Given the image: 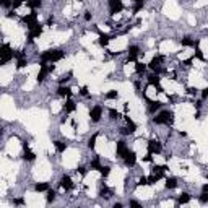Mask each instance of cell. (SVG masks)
Here are the masks:
<instances>
[{
	"label": "cell",
	"mask_w": 208,
	"mask_h": 208,
	"mask_svg": "<svg viewBox=\"0 0 208 208\" xmlns=\"http://www.w3.org/2000/svg\"><path fill=\"white\" fill-rule=\"evenodd\" d=\"M109 116H111V119H112V120H117V119H120V114L117 112L116 109H109Z\"/></svg>",
	"instance_id": "32"
},
{
	"label": "cell",
	"mask_w": 208,
	"mask_h": 208,
	"mask_svg": "<svg viewBox=\"0 0 208 208\" xmlns=\"http://www.w3.org/2000/svg\"><path fill=\"white\" fill-rule=\"evenodd\" d=\"M80 93H81L83 96H86V94H88V88H86V86H83V88H81V91H80Z\"/></svg>",
	"instance_id": "45"
},
{
	"label": "cell",
	"mask_w": 208,
	"mask_h": 208,
	"mask_svg": "<svg viewBox=\"0 0 208 208\" xmlns=\"http://www.w3.org/2000/svg\"><path fill=\"white\" fill-rule=\"evenodd\" d=\"M202 192H208V184H205V185L202 187Z\"/></svg>",
	"instance_id": "51"
},
{
	"label": "cell",
	"mask_w": 208,
	"mask_h": 208,
	"mask_svg": "<svg viewBox=\"0 0 208 208\" xmlns=\"http://www.w3.org/2000/svg\"><path fill=\"white\" fill-rule=\"evenodd\" d=\"M41 34H42V26H41L39 23H37V25L34 26L33 29H29V34H28V39H29V42L34 39V37H39Z\"/></svg>",
	"instance_id": "12"
},
{
	"label": "cell",
	"mask_w": 208,
	"mask_h": 208,
	"mask_svg": "<svg viewBox=\"0 0 208 208\" xmlns=\"http://www.w3.org/2000/svg\"><path fill=\"white\" fill-rule=\"evenodd\" d=\"M57 94L62 96V98H70V96H72V89L67 88V86H60V88L57 89Z\"/></svg>",
	"instance_id": "15"
},
{
	"label": "cell",
	"mask_w": 208,
	"mask_h": 208,
	"mask_svg": "<svg viewBox=\"0 0 208 208\" xmlns=\"http://www.w3.org/2000/svg\"><path fill=\"white\" fill-rule=\"evenodd\" d=\"M195 57H197V59H200V60H203V54H202V51H197V52H195Z\"/></svg>",
	"instance_id": "44"
},
{
	"label": "cell",
	"mask_w": 208,
	"mask_h": 208,
	"mask_svg": "<svg viewBox=\"0 0 208 208\" xmlns=\"http://www.w3.org/2000/svg\"><path fill=\"white\" fill-rule=\"evenodd\" d=\"M120 133H122V135H129L130 133L129 127H122V129H120Z\"/></svg>",
	"instance_id": "41"
},
{
	"label": "cell",
	"mask_w": 208,
	"mask_h": 208,
	"mask_svg": "<svg viewBox=\"0 0 208 208\" xmlns=\"http://www.w3.org/2000/svg\"><path fill=\"white\" fill-rule=\"evenodd\" d=\"M89 168H91V169H98V171H101V168H103V166L99 164V158H98V156H96V158L93 159L91 163H89Z\"/></svg>",
	"instance_id": "25"
},
{
	"label": "cell",
	"mask_w": 208,
	"mask_h": 208,
	"mask_svg": "<svg viewBox=\"0 0 208 208\" xmlns=\"http://www.w3.org/2000/svg\"><path fill=\"white\" fill-rule=\"evenodd\" d=\"M13 203H15V205H23V198H16V200H13Z\"/></svg>",
	"instance_id": "47"
},
{
	"label": "cell",
	"mask_w": 208,
	"mask_h": 208,
	"mask_svg": "<svg viewBox=\"0 0 208 208\" xmlns=\"http://www.w3.org/2000/svg\"><path fill=\"white\" fill-rule=\"evenodd\" d=\"M122 10H124V3H122V0H109V12H111V15L120 13Z\"/></svg>",
	"instance_id": "5"
},
{
	"label": "cell",
	"mask_w": 208,
	"mask_h": 208,
	"mask_svg": "<svg viewBox=\"0 0 208 208\" xmlns=\"http://www.w3.org/2000/svg\"><path fill=\"white\" fill-rule=\"evenodd\" d=\"M181 44H182V46H185V47H193V46H197L198 42L192 41L190 37H184V39H181Z\"/></svg>",
	"instance_id": "21"
},
{
	"label": "cell",
	"mask_w": 208,
	"mask_h": 208,
	"mask_svg": "<svg viewBox=\"0 0 208 208\" xmlns=\"http://www.w3.org/2000/svg\"><path fill=\"white\" fill-rule=\"evenodd\" d=\"M117 98H119V93L114 91V89H112V91H109V93L106 94V99H117Z\"/></svg>",
	"instance_id": "33"
},
{
	"label": "cell",
	"mask_w": 208,
	"mask_h": 208,
	"mask_svg": "<svg viewBox=\"0 0 208 208\" xmlns=\"http://www.w3.org/2000/svg\"><path fill=\"white\" fill-rule=\"evenodd\" d=\"M172 120H174V114L171 112V111H161V114L159 116L153 117V122L155 124H166V125H171Z\"/></svg>",
	"instance_id": "2"
},
{
	"label": "cell",
	"mask_w": 208,
	"mask_h": 208,
	"mask_svg": "<svg viewBox=\"0 0 208 208\" xmlns=\"http://www.w3.org/2000/svg\"><path fill=\"white\" fill-rule=\"evenodd\" d=\"M99 172H101L104 177H107V176H109V172H111V168H109V166H103V168H101V171H99Z\"/></svg>",
	"instance_id": "35"
},
{
	"label": "cell",
	"mask_w": 208,
	"mask_h": 208,
	"mask_svg": "<svg viewBox=\"0 0 208 208\" xmlns=\"http://www.w3.org/2000/svg\"><path fill=\"white\" fill-rule=\"evenodd\" d=\"M28 5H29L33 10H36V8H39V7H41V0H29Z\"/></svg>",
	"instance_id": "31"
},
{
	"label": "cell",
	"mask_w": 208,
	"mask_h": 208,
	"mask_svg": "<svg viewBox=\"0 0 208 208\" xmlns=\"http://www.w3.org/2000/svg\"><path fill=\"white\" fill-rule=\"evenodd\" d=\"M163 60H164V57H163V55L153 57V59H151V62L148 64V68H151L155 73H159V72H161V62Z\"/></svg>",
	"instance_id": "4"
},
{
	"label": "cell",
	"mask_w": 208,
	"mask_h": 208,
	"mask_svg": "<svg viewBox=\"0 0 208 208\" xmlns=\"http://www.w3.org/2000/svg\"><path fill=\"white\" fill-rule=\"evenodd\" d=\"M187 93H189V94H197V89L195 88H189V89H187Z\"/></svg>",
	"instance_id": "46"
},
{
	"label": "cell",
	"mask_w": 208,
	"mask_h": 208,
	"mask_svg": "<svg viewBox=\"0 0 208 208\" xmlns=\"http://www.w3.org/2000/svg\"><path fill=\"white\" fill-rule=\"evenodd\" d=\"M125 120H127V127H129L130 133H133V132L137 130V125H135V122H133V120H130V117H125Z\"/></svg>",
	"instance_id": "29"
},
{
	"label": "cell",
	"mask_w": 208,
	"mask_h": 208,
	"mask_svg": "<svg viewBox=\"0 0 208 208\" xmlns=\"http://www.w3.org/2000/svg\"><path fill=\"white\" fill-rule=\"evenodd\" d=\"M148 83L158 88V86H159V75L158 73H151L150 77H148Z\"/></svg>",
	"instance_id": "19"
},
{
	"label": "cell",
	"mask_w": 208,
	"mask_h": 208,
	"mask_svg": "<svg viewBox=\"0 0 208 208\" xmlns=\"http://www.w3.org/2000/svg\"><path fill=\"white\" fill-rule=\"evenodd\" d=\"M60 185H62L64 190H72L75 187V184H73V181H72L70 176H62L60 177Z\"/></svg>",
	"instance_id": "10"
},
{
	"label": "cell",
	"mask_w": 208,
	"mask_h": 208,
	"mask_svg": "<svg viewBox=\"0 0 208 208\" xmlns=\"http://www.w3.org/2000/svg\"><path fill=\"white\" fill-rule=\"evenodd\" d=\"M0 55H2V60H0V65H5L15 57V51L10 47V44H3L2 49H0Z\"/></svg>",
	"instance_id": "3"
},
{
	"label": "cell",
	"mask_w": 208,
	"mask_h": 208,
	"mask_svg": "<svg viewBox=\"0 0 208 208\" xmlns=\"http://www.w3.org/2000/svg\"><path fill=\"white\" fill-rule=\"evenodd\" d=\"M54 65H46V64H41V70H39V73H37V81H44V78L47 77V73H51L52 70H54Z\"/></svg>",
	"instance_id": "6"
},
{
	"label": "cell",
	"mask_w": 208,
	"mask_h": 208,
	"mask_svg": "<svg viewBox=\"0 0 208 208\" xmlns=\"http://www.w3.org/2000/svg\"><path fill=\"white\" fill-rule=\"evenodd\" d=\"M21 3H23V0H13V7H12V8H18Z\"/></svg>",
	"instance_id": "40"
},
{
	"label": "cell",
	"mask_w": 208,
	"mask_h": 208,
	"mask_svg": "<svg viewBox=\"0 0 208 208\" xmlns=\"http://www.w3.org/2000/svg\"><path fill=\"white\" fill-rule=\"evenodd\" d=\"M99 195L104 197V198H111V197H112V192H111V190L107 189L106 185H104L103 189H101V192H99Z\"/></svg>",
	"instance_id": "27"
},
{
	"label": "cell",
	"mask_w": 208,
	"mask_h": 208,
	"mask_svg": "<svg viewBox=\"0 0 208 208\" xmlns=\"http://www.w3.org/2000/svg\"><path fill=\"white\" fill-rule=\"evenodd\" d=\"M130 207H140V203L138 202H135V200H130V203H129Z\"/></svg>",
	"instance_id": "48"
},
{
	"label": "cell",
	"mask_w": 208,
	"mask_h": 208,
	"mask_svg": "<svg viewBox=\"0 0 208 208\" xmlns=\"http://www.w3.org/2000/svg\"><path fill=\"white\" fill-rule=\"evenodd\" d=\"M65 55L64 51L60 49H54V51H47V52H42V55H41V64H46V62H59L62 60Z\"/></svg>",
	"instance_id": "1"
},
{
	"label": "cell",
	"mask_w": 208,
	"mask_h": 208,
	"mask_svg": "<svg viewBox=\"0 0 208 208\" xmlns=\"http://www.w3.org/2000/svg\"><path fill=\"white\" fill-rule=\"evenodd\" d=\"M163 151V146L158 140H150L148 141V153L151 155H159Z\"/></svg>",
	"instance_id": "7"
},
{
	"label": "cell",
	"mask_w": 208,
	"mask_h": 208,
	"mask_svg": "<svg viewBox=\"0 0 208 208\" xmlns=\"http://www.w3.org/2000/svg\"><path fill=\"white\" fill-rule=\"evenodd\" d=\"M202 98H203V99H207V98H208V88L202 89Z\"/></svg>",
	"instance_id": "43"
},
{
	"label": "cell",
	"mask_w": 208,
	"mask_h": 208,
	"mask_svg": "<svg viewBox=\"0 0 208 208\" xmlns=\"http://www.w3.org/2000/svg\"><path fill=\"white\" fill-rule=\"evenodd\" d=\"M54 146L59 153H64V151L67 150V143H64V141H54Z\"/></svg>",
	"instance_id": "20"
},
{
	"label": "cell",
	"mask_w": 208,
	"mask_h": 208,
	"mask_svg": "<svg viewBox=\"0 0 208 208\" xmlns=\"http://www.w3.org/2000/svg\"><path fill=\"white\" fill-rule=\"evenodd\" d=\"M89 117H91L93 122H99L103 117V107L101 106H94L91 107V111H89Z\"/></svg>",
	"instance_id": "9"
},
{
	"label": "cell",
	"mask_w": 208,
	"mask_h": 208,
	"mask_svg": "<svg viewBox=\"0 0 208 208\" xmlns=\"http://www.w3.org/2000/svg\"><path fill=\"white\" fill-rule=\"evenodd\" d=\"M52 23H54V18H52V16H51V18H49V20H47V25H49V26H51V25H52Z\"/></svg>",
	"instance_id": "52"
},
{
	"label": "cell",
	"mask_w": 208,
	"mask_h": 208,
	"mask_svg": "<svg viewBox=\"0 0 208 208\" xmlns=\"http://www.w3.org/2000/svg\"><path fill=\"white\" fill-rule=\"evenodd\" d=\"M146 67H148V65H145V64H141V62H138V64L135 65V72H137L138 75H141V73H145Z\"/></svg>",
	"instance_id": "24"
},
{
	"label": "cell",
	"mask_w": 208,
	"mask_h": 208,
	"mask_svg": "<svg viewBox=\"0 0 208 208\" xmlns=\"http://www.w3.org/2000/svg\"><path fill=\"white\" fill-rule=\"evenodd\" d=\"M193 59H195V57H193ZM193 59H187V60H184V65H190L193 62Z\"/></svg>",
	"instance_id": "49"
},
{
	"label": "cell",
	"mask_w": 208,
	"mask_h": 208,
	"mask_svg": "<svg viewBox=\"0 0 208 208\" xmlns=\"http://www.w3.org/2000/svg\"><path fill=\"white\" fill-rule=\"evenodd\" d=\"M23 21L26 23V26H28V29H33L34 26L37 25V13H29V15H26L25 18H23Z\"/></svg>",
	"instance_id": "8"
},
{
	"label": "cell",
	"mask_w": 208,
	"mask_h": 208,
	"mask_svg": "<svg viewBox=\"0 0 208 208\" xmlns=\"http://www.w3.org/2000/svg\"><path fill=\"white\" fill-rule=\"evenodd\" d=\"M138 52H140V47H138V46H130L129 47V62H135V60H137Z\"/></svg>",
	"instance_id": "14"
},
{
	"label": "cell",
	"mask_w": 208,
	"mask_h": 208,
	"mask_svg": "<svg viewBox=\"0 0 208 208\" xmlns=\"http://www.w3.org/2000/svg\"><path fill=\"white\" fill-rule=\"evenodd\" d=\"M138 185H148V184H150V182H148V177H145V176H141V177L140 179H138Z\"/></svg>",
	"instance_id": "36"
},
{
	"label": "cell",
	"mask_w": 208,
	"mask_h": 208,
	"mask_svg": "<svg viewBox=\"0 0 208 208\" xmlns=\"http://www.w3.org/2000/svg\"><path fill=\"white\" fill-rule=\"evenodd\" d=\"M177 187V179L176 177H169L166 181V189H176Z\"/></svg>",
	"instance_id": "23"
},
{
	"label": "cell",
	"mask_w": 208,
	"mask_h": 208,
	"mask_svg": "<svg viewBox=\"0 0 208 208\" xmlns=\"http://www.w3.org/2000/svg\"><path fill=\"white\" fill-rule=\"evenodd\" d=\"M75 109H77V104H75V101L67 99V101H65V112H75Z\"/></svg>",
	"instance_id": "18"
},
{
	"label": "cell",
	"mask_w": 208,
	"mask_h": 208,
	"mask_svg": "<svg viewBox=\"0 0 208 208\" xmlns=\"http://www.w3.org/2000/svg\"><path fill=\"white\" fill-rule=\"evenodd\" d=\"M85 20H86V21H89V20H91V13H85Z\"/></svg>",
	"instance_id": "50"
},
{
	"label": "cell",
	"mask_w": 208,
	"mask_h": 208,
	"mask_svg": "<svg viewBox=\"0 0 208 208\" xmlns=\"http://www.w3.org/2000/svg\"><path fill=\"white\" fill-rule=\"evenodd\" d=\"M163 107V103L159 101H150V106H148V111H150L151 114H155L156 111H159Z\"/></svg>",
	"instance_id": "16"
},
{
	"label": "cell",
	"mask_w": 208,
	"mask_h": 208,
	"mask_svg": "<svg viewBox=\"0 0 208 208\" xmlns=\"http://www.w3.org/2000/svg\"><path fill=\"white\" fill-rule=\"evenodd\" d=\"M78 172H80V174H81V176H86V168H83V166H80V168H78Z\"/></svg>",
	"instance_id": "42"
},
{
	"label": "cell",
	"mask_w": 208,
	"mask_h": 208,
	"mask_svg": "<svg viewBox=\"0 0 208 208\" xmlns=\"http://www.w3.org/2000/svg\"><path fill=\"white\" fill-rule=\"evenodd\" d=\"M200 202H202V203H207L208 202V192H202V195H200Z\"/></svg>",
	"instance_id": "37"
},
{
	"label": "cell",
	"mask_w": 208,
	"mask_h": 208,
	"mask_svg": "<svg viewBox=\"0 0 208 208\" xmlns=\"http://www.w3.org/2000/svg\"><path fill=\"white\" fill-rule=\"evenodd\" d=\"M34 190L36 192H46V190H49V184H36Z\"/></svg>",
	"instance_id": "26"
},
{
	"label": "cell",
	"mask_w": 208,
	"mask_h": 208,
	"mask_svg": "<svg viewBox=\"0 0 208 208\" xmlns=\"http://www.w3.org/2000/svg\"><path fill=\"white\" fill-rule=\"evenodd\" d=\"M109 39L111 37L107 36V34H101V36H99V44H101L103 47H106L107 44H109Z\"/></svg>",
	"instance_id": "28"
},
{
	"label": "cell",
	"mask_w": 208,
	"mask_h": 208,
	"mask_svg": "<svg viewBox=\"0 0 208 208\" xmlns=\"http://www.w3.org/2000/svg\"><path fill=\"white\" fill-rule=\"evenodd\" d=\"M96 140H98V133H94V135H93V137L88 140V148H91V150H93V148L96 146Z\"/></svg>",
	"instance_id": "30"
},
{
	"label": "cell",
	"mask_w": 208,
	"mask_h": 208,
	"mask_svg": "<svg viewBox=\"0 0 208 208\" xmlns=\"http://www.w3.org/2000/svg\"><path fill=\"white\" fill-rule=\"evenodd\" d=\"M141 8H143V3H135V7H133V12H140Z\"/></svg>",
	"instance_id": "39"
},
{
	"label": "cell",
	"mask_w": 208,
	"mask_h": 208,
	"mask_svg": "<svg viewBox=\"0 0 208 208\" xmlns=\"http://www.w3.org/2000/svg\"><path fill=\"white\" fill-rule=\"evenodd\" d=\"M135 3H145V0H133Z\"/></svg>",
	"instance_id": "53"
},
{
	"label": "cell",
	"mask_w": 208,
	"mask_h": 208,
	"mask_svg": "<svg viewBox=\"0 0 208 208\" xmlns=\"http://www.w3.org/2000/svg\"><path fill=\"white\" fill-rule=\"evenodd\" d=\"M117 156L119 158H124V156L127 155V151H129V148H127V145H125V141H117Z\"/></svg>",
	"instance_id": "13"
},
{
	"label": "cell",
	"mask_w": 208,
	"mask_h": 208,
	"mask_svg": "<svg viewBox=\"0 0 208 208\" xmlns=\"http://www.w3.org/2000/svg\"><path fill=\"white\" fill-rule=\"evenodd\" d=\"M46 198H47V202H54V200H55V192H54V190H47V197H46Z\"/></svg>",
	"instance_id": "34"
},
{
	"label": "cell",
	"mask_w": 208,
	"mask_h": 208,
	"mask_svg": "<svg viewBox=\"0 0 208 208\" xmlns=\"http://www.w3.org/2000/svg\"><path fill=\"white\" fill-rule=\"evenodd\" d=\"M190 202V195L187 192H182L181 195H179V200H177V203L181 205V203H189Z\"/></svg>",
	"instance_id": "22"
},
{
	"label": "cell",
	"mask_w": 208,
	"mask_h": 208,
	"mask_svg": "<svg viewBox=\"0 0 208 208\" xmlns=\"http://www.w3.org/2000/svg\"><path fill=\"white\" fill-rule=\"evenodd\" d=\"M124 161H125V166L127 168H133L135 163H137V155L133 153V151H127V155L124 156Z\"/></svg>",
	"instance_id": "11"
},
{
	"label": "cell",
	"mask_w": 208,
	"mask_h": 208,
	"mask_svg": "<svg viewBox=\"0 0 208 208\" xmlns=\"http://www.w3.org/2000/svg\"><path fill=\"white\" fill-rule=\"evenodd\" d=\"M2 5L5 7V8H8V7H13V0H2Z\"/></svg>",
	"instance_id": "38"
},
{
	"label": "cell",
	"mask_w": 208,
	"mask_h": 208,
	"mask_svg": "<svg viewBox=\"0 0 208 208\" xmlns=\"http://www.w3.org/2000/svg\"><path fill=\"white\" fill-rule=\"evenodd\" d=\"M23 146H25V155H23V158H25L26 161H34V159H36V155H34L33 151H29V148H28L26 143L23 145Z\"/></svg>",
	"instance_id": "17"
}]
</instances>
